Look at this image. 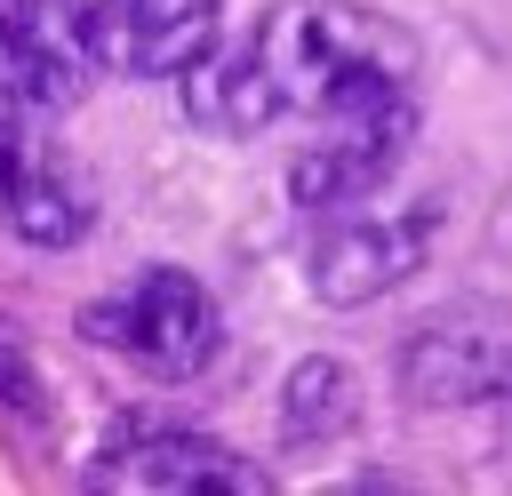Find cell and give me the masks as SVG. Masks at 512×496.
<instances>
[{
  "label": "cell",
  "mask_w": 512,
  "mask_h": 496,
  "mask_svg": "<svg viewBox=\"0 0 512 496\" xmlns=\"http://www.w3.org/2000/svg\"><path fill=\"white\" fill-rule=\"evenodd\" d=\"M416 96V40L360 0H272L248 40L184 64V112L216 136H256L272 120H344Z\"/></svg>",
  "instance_id": "cell-1"
},
{
  "label": "cell",
  "mask_w": 512,
  "mask_h": 496,
  "mask_svg": "<svg viewBox=\"0 0 512 496\" xmlns=\"http://www.w3.org/2000/svg\"><path fill=\"white\" fill-rule=\"evenodd\" d=\"M360 416V376L344 360H296L280 392V432L288 440H336Z\"/></svg>",
  "instance_id": "cell-10"
},
{
  "label": "cell",
  "mask_w": 512,
  "mask_h": 496,
  "mask_svg": "<svg viewBox=\"0 0 512 496\" xmlns=\"http://www.w3.org/2000/svg\"><path fill=\"white\" fill-rule=\"evenodd\" d=\"M400 384L416 400H496L512 384V320L488 304L432 312L400 352Z\"/></svg>",
  "instance_id": "cell-7"
},
{
  "label": "cell",
  "mask_w": 512,
  "mask_h": 496,
  "mask_svg": "<svg viewBox=\"0 0 512 496\" xmlns=\"http://www.w3.org/2000/svg\"><path fill=\"white\" fill-rule=\"evenodd\" d=\"M80 336L96 352H120L128 368H144L160 384H192L216 360V344H224V312H216V296L192 272L144 264L136 280H120L112 296H96L80 312Z\"/></svg>",
  "instance_id": "cell-2"
},
{
  "label": "cell",
  "mask_w": 512,
  "mask_h": 496,
  "mask_svg": "<svg viewBox=\"0 0 512 496\" xmlns=\"http://www.w3.org/2000/svg\"><path fill=\"white\" fill-rule=\"evenodd\" d=\"M80 16L88 0H0V80L24 88L32 104H72L96 72Z\"/></svg>",
  "instance_id": "cell-9"
},
{
  "label": "cell",
  "mask_w": 512,
  "mask_h": 496,
  "mask_svg": "<svg viewBox=\"0 0 512 496\" xmlns=\"http://www.w3.org/2000/svg\"><path fill=\"white\" fill-rule=\"evenodd\" d=\"M0 224L32 248H72L88 232V184L80 168L40 136V104L0 80Z\"/></svg>",
  "instance_id": "cell-3"
},
{
  "label": "cell",
  "mask_w": 512,
  "mask_h": 496,
  "mask_svg": "<svg viewBox=\"0 0 512 496\" xmlns=\"http://www.w3.org/2000/svg\"><path fill=\"white\" fill-rule=\"evenodd\" d=\"M408 136H416V96H400V104H368V112H344V120H320V136H312V144L296 152V168H288L296 208L328 216V208L368 200V192L400 168Z\"/></svg>",
  "instance_id": "cell-6"
},
{
  "label": "cell",
  "mask_w": 512,
  "mask_h": 496,
  "mask_svg": "<svg viewBox=\"0 0 512 496\" xmlns=\"http://www.w3.org/2000/svg\"><path fill=\"white\" fill-rule=\"evenodd\" d=\"M88 488H136V496H264L272 472L208 432L184 424H128L88 464Z\"/></svg>",
  "instance_id": "cell-4"
},
{
  "label": "cell",
  "mask_w": 512,
  "mask_h": 496,
  "mask_svg": "<svg viewBox=\"0 0 512 496\" xmlns=\"http://www.w3.org/2000/svg\"><path fill=\"white\" fill-rule=\"evenodd\" d=\"M328 216H336V224L312 240V288H320L328 304H368V296L400 288V280L424 264L432 208H408V216H360V200H352V216H344V208H328Z\"/></svg>",
  "instance_id": "cell-8"
},
{
  "label": "cell",
  "mask_w": 512,
  "mask_h": 496,
  "mask_svg": "<svg viewBox=\"0 0 512 496\" xmlns=\"http://www.w3.org/2000/svg\"><path fill=\"white\" fill-rule=\"evenodd\" d=\"M88 64L128 80H176L224 40V0H88Z\"/></svg>",
  "instance_id": "cell-5"
}]
</instances>
